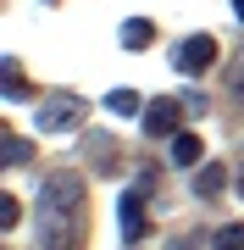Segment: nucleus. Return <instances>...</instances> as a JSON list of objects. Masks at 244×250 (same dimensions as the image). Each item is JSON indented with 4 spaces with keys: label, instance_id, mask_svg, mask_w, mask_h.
<instances>
[{
    "label": "nucleus",
    "instance_id": "1",
    "mask_svg": "<svg viewBox=\"0 0 244 250\" xmlns=\"http://www.w3.org/2000/svg\"><path fill=\"white\" fill-rule=\"evenodd\" d=\"M78 233H83V184L73 172H56L39 189V245L78 250Z\"/></svg>",
    "mask_w": 244,
    "mask_h": 250
},
{
    "label": "nucleus",
    "instance_id": "2",
    "mask_svg": "<svg viewBox=\"0 0 244 250\" xmlns=\"http://www.w3.org/2000/svg\"><path fill=\"white\" fill-rule=\"evenodd\" d=\"M34 123H39V134H67V128L83 123V100L78 95H50V100H39Z\"/></svg>",
    "mask_w": 244,
    "mask_h": 250
},
{
    "label": "nucleus",
    "instance_id": "3",
    "mask_svg": "<svg viewBox=\"0 0 244 250\" xmlns=\"http://www.w3.org/2000/svg\"><path fill=\"white\" fill-rule=\"evenodd\" d=\"M172 62H178V72H189V78H200L211 62H217V39L211 34H189L178 50H172Z\"/></svg>",
    "mask_w": 244,
    "mask_h": 250
},
{
    "label": "nucleus",
    "instance_id": "4",
    "mask_svg": "<svg viewBox=\"0 0 244 250\" xmlns=\"http://www.w3.org/2000/svg\"><path fill=\"white\" fill-rule=\"evenodd\" d=\"M183 111H189L183 100H155V106H145V134L150 139H172L183 128Z\"/></svg>",
    "mask_w": 244,
    "mask_h": 250
},
{
    "label": "nucleus",
    "instance_id": "5",
    "mask_svg": "<svg viewBox=\"0 0 244 250\" xmlns=\"http://www.w3.org/2000/svg\"><path fill=\"white\" fill-rule=\"evenodd\" d=\"M117 217H122V239H128V245H139V239L150 233V217H145V200H139V189H128V195H122Z\"/></svg>",
    "mask_w": 244,
    "mask_h": 250
},
{
    "label": "nucleus",
    "instance_id": "6",
    "mask_svg": "<svg viewBox=\"0 0 244 250\" xmlns=\"http://www.w3.org/2000/svg\"><path fill=\"white\" fill-rule=\"evenodd\" d=\"M167 150H172V161H178V167H194V161H200V134H189V128H178Z\"/></svg>",
    "mask_w": 244,
    "mask_h": 250
},
{
    "label": "nucleus",
    "instance_id": "7",
    "mask_svg": "<svg viewBox=\"0 0 244 250\" xmlns=\"http://www.w3.org/2000/svg\"><path fill=\"white\" fill-rule=\"evenodd\" d=\"M106 111L111 117H139V111H145V95H139V89H111L106 95Z\"/></svg>",
    "mask_w": 244,
    "mask_h": 250
},
{
    "label": "nucleus",
    "instance_id": "8",
    "mask_svg": "<svg viewBox=\"0 0 244 250\" xmlns=\"http://www.w3.org/2000/svg\"><path fill=\"white\" fill-rule=\"evenodd\" d=\"M222 189H227V172L222 167H200V178H194V195H222Z\"/></svg>",
    "mask_w": 244,
    "mask_h": 250
},
{
    "label": "nucleus",
    "instance_id": "9",
    "mask_svg": "<svg viewBox=\"0 0 244 250\" xmlns=\"http://www.w3.org/2000/svg\"><path fill=\"white\" fill-rule=\"evenodd\" d=\"M150 39H155V28H150L145 17H133V22H122V45H133V50H145Z\"/></svg>",
    "mask_w": 244,
    "mask_h": 250
},
{
    "label": "nucleus",
    "instance_id": "10",
    "mask_svg": "<svg viewBox=\"0 0 244 250\" xmlns=\"http://www.w3.org/2000/svg\"><path fill=\"white\" fill-rule=\"evenodd\" d=\"M217 250H244V223H227V228H217Z\"/></svg>",
    "mask_w": 244,
    "mask_h": 250
},
{
    "label": "nucleus",
    "instance_id": "11",
    "mask_svg": "<svg viewBox=\"0 0 244 250\" xmlns=\"http://www.w3.org/2000/svg\"><path fill=\"white\" fill-rule=\"evenodd\" d=\"M22 161H28V145L17 134H6V167H22Z\"/></svg>",
    "mask_w": 244,
    "mask_h": 250
},
{
    "label": "nucleus",
    "instance_id": "12",
    "mask_svg": "<svg viewBox=\"0 0 244 250\" xmlns=\"http://www.w3.org/2000/svg\"><path fill=\"white\" fill-rule=\"evenodd\" d=\"M6 100H22V72H17V62H6Z\"/></svg>",
    "mask_w": 244,
    "mask_h": 250
},
{
    "label": "nucleus",
    "instance_id": "13",
    "mask_svg": "<svg viewBox=\"0 0 244 250\" xmlns=\"http://www.w3.org/2000/svg\"><path fill=\"white\" fill-rule=\"evenodd\" d=\"M17 217H22V211H17V200L0 195V228H17Z\"/></svg>",
    "mask_w": 244,
    "mask_h": 250
},
{
    "label": "nucleus",
    "instance_id": "14",
    "mask_svg": "<svg viewBox=\"0 0 244 250\" xmlns=\"http://www.w3.org/2000/svg\"><path fill=\"white\" fill-rule=\"evenodd\" d=\"M227 95H233V100H244V56H239V67L227 72Z\"/></svg>",
    "mask_w": 244,
    "mask_h": 250
},
{
    "label": "nucleus",
    "instance_id": "15",
    "mask_svg": "<svg viewBox=\"0 0 244 250\" xmlns=\"http://www.w3.org/2000/svg\"><path fill=\"white\" fill-rule=\"evenodd\" d=\"M233 17H239V22H244V0H233Z\"/></svg>",
    "mask_w": 244,
    "mask_h": 250
}]
</instances>
